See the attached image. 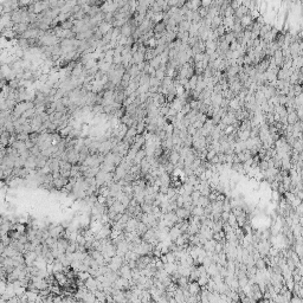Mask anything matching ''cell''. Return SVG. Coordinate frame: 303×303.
<instances>
[{"label": "cell", "instance_id": "6da1fadb", "mask_svg": "<svg viewBox=\"0 0 303 303\" xmlns=\"http://www.w3.org/2000/svg\"><path fill=\"white\" fill-rule=\"evenodd\" d=\"M169 162L172 164V165H176L178 162H179V160H180V154H179V152H175V150H172L170 153H169Z\"/></svg>", "mask_w": 303, "mask_h": 303}, {"label": "cell", "instance_id": "7a4b0ae2", "mask_svg": "<svg viewBox=\"0 0 303 303\" xmlns=\"http://www.w3.org/2000/svg\"><path fill=\"white\" fill-rule=\"evenodd\" d=\"M111 29H113L111 24H108V23H105V21H102L101 24L99 25V27H97V30L101 32L102 36H104V34L107 33L109 30H111Z\"/></svg>", "mask_w": 303, "mask_h": 303}, {"label": "cell", "instance_id": "3957f363", "mask_svg": "<svg viewBox=\"0 0 303 303\" xmlns=\"http://www.w3.org/2000/svg\"><path fill=\"white\" fill-rule=\"evenodd\" d=\"M46 162H47V159H46L45 156H43L41 154H40L39 156L36 158V166H37V168L38 169L43 168V167L46 165Z\"/></svg>", "mask_w": 303, "mask_h": 303}]
</instances>
